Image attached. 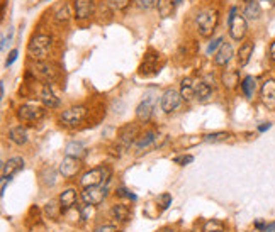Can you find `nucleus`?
I'll return each mask as SVG.
<instances>
[{
    "label": "nucleus",
    "mask_w": 275,
    "mask_h": 232,
    "mask_svg": "<svg viewBox=\"0 0 275 232\" xmlns=\"http://www.w3.org/2000/svg\"><path fill=\"white\" fill-rule=\"evenodd\" d=\"M262 2H275V0H262Z\"/></svg>",
    "instance_id": "09e8293b"
},
{
    "label": "nucleus",
    "mask_w": 275,
    "mask_h": 232,
    "mask_svg": "<svg viewBox=\"0 0 275 232\" xmlns=\"http://www.w3.org/2000/svg\"><path fill=\"white\" fill-rule=\"evenodd\" d=\"M107 197V186H87L82 191V200L85 202V205L89 207H97L106 200Z\"/></svg>",
    "instance_id": "39448f33"
},
{
    "label": "nucleus",
    "mask_w": 275,
    "mask_h": 232,
    "mask_svg": "<svg viewBox=\"0 0 275 232\" xmlns=\"http://www.w3.org/2000/svg\"><path fill=\"white\" fill-rule=\"evenodd\" d=\"M115 193H117L119 197H126V198H131V200H136V195L131 193V191L126 190V188H117V190H115Z\"/></svg>",
    "instance_id": "58836bf2"
},
{
    "label": "nucleus",
    "mask_w": 275,
    "mask_h": 232,
    "mask_svg": "<svg viewBox=\"0 0 275 232\" xmlns=\"http://www.w3.org/2000/svg\"><path fill=\"white\" fill-rule=\"evenodd\" d=\"M71 9H70V3H63L61 7L56 10V14H55V21L59 22V24H66L71 19Z\"/></svg>",
    "instance_id": "c85d7f7f"
},
{
    "label": "nucleus",
    "mask_w": 275,
    "mask_h": 232,
    "mask_svg": "<svg viewBox=\"0 0 275 232\" xmlns=\"http://www.w3.org/2000/svg\"><path fill=\"white\" fill-rule=\"evenodd\" d=\"M260 100L269 110H275V80L269 78L260 87Z\"/></svg>",
    "instance_id": "1a4fd4ad"
},
{
    "label": "nucleus",
    "mask_w": 275,
    "mask_h": 232,
    "mask_svg": "<svg viewBox=\"0 0 275 232\" xmlns=\"http://www.w3.org/2000/svg\"><path fill=\"white\" fill-rule=\"evenodd\" d=\"M136 5L141 10H150L158 5V0H136Z\"/></svg>",
    "instance_id": "e433bc0d"
},
{
    "label": "nucleus",
    "mask_w": 275,
    "mask_h": 232,
    "mask_svg": "<svg viewBox=\"0 0 275 232\" xmlns=\"http://www.w3.org/2000/svg\"><path fill=\"white\" fill-rule=\"evenodd\" d=\"M110 175H112V171H110L109 166H99V168H94V170L87 171L85 175L80 178V185L83 188L87 186H106L107 183H109L110 180Z\"/></svg>",
    "instance_id": "7ed1b4c3"
},
{
    "label": "nucleus",
    "mask_w": 275,
    "mask_h": 232,
    "mask_svg": "<svg viewBox=\"0 0 275 232\" xmlns=\"http://www.w3.org/2000/svg\"><path fill=\"white\" fill-rule=\"evenodd\" d=\"M157 202L160 203L162 210L168 209V207L172 205V195H170V193H163V195H160V197H158Z\"/></svg>",
    "instance_id": "4c0bfd02"
},
{
    "label": "nucleus",
    "mask_w": 275,
    "mask_h": 232,
    "mask_svg": "<svg viewBox=\"0 0 275 232\" xmlns=\"http://www.w3.org/2000/svg\"><path fill=\"white\" fill-rule=\"evenodd\" d=\"M80 168H82L80 159L66 156V158H63V161L59 163V173L63 175V178H73L75 175L80 171Z\"/></svg>",
    "instance_id": "9b49d317"
},
{
    "label": "nucleus",
    "mask_w": 275,
    "mask_h": 232,
    "mask_svg": "<svg viewBox=\"0 0 275 232\" xmlns=\"http://www.w3.org/2000/svg\"><path fill=\"white\" fill-rule=\"evenodd\" d=\"M229 36L233 41H243L246 33H248V21L245 15L238 14V9L233 7L229 12Z\"/></svg>",
    "instance_id": "20e7f679"
},
{
    "label": "nucleus",
    "mask_w": 275,
    "mask_h": 232,
    "mask_svg": "<svg viewBox=\"0 0 275 232\" xmlns=\"http://www.w3.org/2000/svg\"><path fill=\"white\" fill-rule=\"evenodd\" d=\"M180 95L185 102H190L192 98H195V92H194V82L190 78H183L182 80V89Z\"/></svg>",
    "instance_id": "cd10ccee"
},
{
    "label": "nucleus",
    "mask_w": 275,
    "mask_h": 232,
    "mask_svg": "<svg viewBox=\"0 0 275 232\" xmlns=\"http://www.w3.org/2000/svg\"><path fill=\"white\" fill-rule=\"evenodd\" d=\"M41 102L46 109H58L59 107V98L50 85H45L41 89Z\"/></svg>",
    "instance_id": "dca6fc26"
},
{
    "label": "nucleus",
    "mask_w": 275,
    "mask_h": 232,
    "mask_svg": "<svg viewBox=\"0 0 275 232\" xmlns=\"http://www.w3.org/2000/svg\"><path fill=\"white\" fill-rule=\"evenodd\" d=\"M45 2H46V0H45Z\"/></svg>",
    "instance_id": "8fccbe9b"
},
{
    "label": "nucleus",
    "mask_w": 275,
    "mask_h": 232,
    "mask_svg": "<svg viewBox=\"0 0 275 232\" xmlns=\"http://www.w3.org/2000/svg\"><path fill=\"white\" fill-rule=\"evenodd\" d=\"M231 138L229 133H213V134H206L202 136L206 142H222V141H228Z\"/></svg>",
    "instance_id": "2f4dec72"
},
{
    "label": "nucleus",
    "mask_w": 275,
    "mask_h": 232,
    "mask_svg": "<svg viewBox=\"0 0 275 232\" xmlns=\"http://www.w3.org/2000/svg\"><path fill=\"white\" fill-rule=\"evenodd\" d=\"M221 83L226 90H234L240 85V73L236 70H226L221 75Z\"/></svg>",
    "instance_id": "a211bd4d"
},
{
    "label": "nucleus",
    "mask_w": 275,
    "mask_h": 232,
    "mask_svg": "<svg viewBox=\"0 0 275 232\" xmlns=\"http://www.w3.org/2000/svg\"><path fill=\"white\" fill-rule=\"evenodd\" d=\"M219 22V12L216 9H204L197 14L195 17V27H197V33L202 38H209L214 33Z\"/></svg>",
    "instance_id": "f03ea898"
},
{
    "label": "nucleus",
    "mask_w": 275,
    "mask_h": 232,
    "mask_svg": "<svg viewBox=\"0 0 275 232\" xmlns=\"http://www.w3.org/2000/svg\"><path fill=\"white\" fill-rule=\"evenodd\" d=\"M9 139L14 144H17V146H22V144L27 142L29 138H27V131L22 126H15L9 131Z\"/></svg>",
    "instance_id": "393cba45"
},
{
    "label": "nucleus",
    "mask_w": 275,
    "mask_h": 232,
    "mask_svg": "<svg viewBox=\"0 0 275 232\" xmlns=\"http://www.w3.org/2000/svg\"><path fill=\"white\" fill-rule=\"evenodd\" d=\"M85 115H87V107L75 105V107H70V109H66L65 112H63L59 121L68 127H75L85 119Z\"/></svg>",
    "instance_id": "0eeeda50"
},
{
    "label": "nucleus",
    "mask_w": 275,
    "mask_h": 232,
    "mask_svg": "<svg viewBox=\"0 0 275 232\" xmlns=\"http://www.w3.org/2000/svg\"><path fill=\"white\" fill-rule=\"evenodd\" d=\"M222 45H224V38H222V36H219V38H216V39H213V41L209 43V46H207V49H206V53L207 54H213L214 51H219V47H221Z\"/></svg>",
    "instance_id": "72a5a7b5"
},
{
    "label": "nucleus",
    "mask_w": 275,
    "mask_h": 232,
    "mask_svg": "<svg viewBox=\"0 0 275 232\" xmlns=\"http://www.w3.org/2000/svg\"><path fill=\"white\" fill-rule=\"evenodd\" d=\"M59 205H61V210L66 212L70 210L71 207L77 203V191L73 190V188H68V190H65L61 195H59Z\"/></svg>",
    "instance_id": "b1692460"
},
{
    "label": "nucleus",
    "mask_w": 275,
    "mask_h": 232,
    "mask_svg": "<svg viewBox=\"0 0 275 232\" xmlns=\"http://www.w3.org/2000/svg\"><path fill=\"white\" fill-rule=\"evenodd\" d=\"M255 227H257V229H260V231H265V227H267V224H264V222H255Z\"/></svg>",
    "instance_id": "a18cd8bd"
},
{
    "label": "nucleus",
    "mask_w": 275,
    "mask_h": 232,
    "mask_svg": "<svg viewBox=\"0 0 275 232\" xmlns=\"http://www.w3.org/2000/svg\"><path fill=\"white\" fill-rule=\"evenodd\" d=\"M231 58H233V46L229 43H224V45L219 47L216 56H214V63L218 66H226L231 61Z\"/></svg>",
    "instance_id": "6ab92c4d"
},
{
    "label": "nucleus",
    "mask_w": 275,
    "mask_h": 232,
    "mask_svg": "<svg viewBox=\"0 0 275 232\" xmlns=\"http://www.w3.org/2000/svg\"><path fill=\"white\" fill-rule=\"evenodd\" d=\"M180 102H182L180 92H177L175 89H168V90H165V93L162 95L160 107H162V110L165 112V114H172L173 110L178 109Z\"/></svg>",
    "instance_id": "6e6552de"
},
{
    "label": "nucleus",
    "mask_w": 275,
    "mask_h": 232,
    "mask_svg": "<svg viewBox=\"0 0 275 232\" xmlns=\"http://www.w3.org/2000/svg\"><path fill=\"white\" fill-rule=\"evenodd\" d=\"M138 138H139V129L136 124H127V126H124L119 131V144H121L124 149L129 147L133 142H136Z\"/></svg>",
    "instance_id": "9d476101"
},
{
    "label": "nucleus",
    "mask_w": 275,
    "mask_h": 232,
    "mask_svg": "<svg viewBox=\"0 0 275 232\" xmlns=\"http://www.w3.org/2000/svg\"><path fill=\"white\" fill-rule=\"evenodd\" d=\"M24 159L19 158V156H15V158H10L9 161H5L2 165V178H7L10 180L12 177H15L17 173H21L24 170Z\"/></svg>",
    "instance_id": "ddd939ff"
},
{
    "label": "nucleus",
    "mask_w": 275,
    "mask_h": 232,
    "mask_svg": "<svg viewBox=\"0 0 275 232\" xmlns=\"http://www.w3.org/2000/svg\"><path fill=\"white\" fill-rule=\"evenodd\" d=\"M192 161H194L192 154H182V156H175L173 158V163H177V165H180V166H187Z\"/></svg>",
    "instance_id": "c9c22d12"
},
{
    "label": "nucleus",
    "mask_w": 275,
    "mask_h": 232,
    "mask_svg": "<svg viewBox=\"0 0 275 232\" xmlns=\"http://www.w3.org/2000/svg\"><path fill=\"white\" fill-rule=\"evenodd\" d=\"M17 115L24 122H38L45 117V109L36 105V103H24L19 107Z\"/></svg>",
    "instance_id": "423d86ee"
},
{
    "label": "nucleus",
    "mask_w": 275,
    "mask_h": 232,
    "mask_svg": "<svg viewBox=\"0 0 275 232\" xmlns=\"http://www.w3.org/2000/svg\"><path fill=\"white\" fill-rule=\"evenodd\" d=\"M157 9H158V14H160L162 17H170L175 10V3L172 2V0H158Z\"/></svg>",
    "instance_id": "c756f323"
},
{
    "label": "nucleus",
    "mask_w": 275,
    "mask_h": 232,
    "mask_svg": "<svg viewBox=\"0 0 275 232\" xmlns=\"http://www.w3.org/2000/svg\"><path fill=\"white\" fill-rule=\"evenodd\" d=\"M269 56H270V59L275 63V41L270 43V47H269Z\"/></svg>",
    "instance_id": "79ce46f5"
},
{
    "label": "nucleus",
    "mask_w": 275,
    "mask_h": 232,
    "mask_svg": "<svg viewBox=\"0 0 275 232\" xmlns=\"http://www.w3.org/2000/svg\"><path fill=\"white\" fill-rule=\"evenodd\" d=\"M172 2L175 3V5H180V3L183 2V0H172Z\"/></svg>",
    "instance_id": "de8ad7c7"
},
{
    "label": "nucleus",
    "mask_w": 275,
    "mask_h": 232,
    "mask_svg": "<svg viewBox=\"0 0 275 232\" xmlns=\"http://www.w3.org/2000/svg\"><path fill=\"white\" fill-rule=\"evenodd\" d=\"M253 51H255V45L253 41H246L243 43L240 46V49H238V65L240 66H246L250 63V59H252L253 56Z\"/></svg>",
    "instance_id": "f3484780"
},
{
    "label": "nucleus",
    "mask_w": 275,
    "mask_h": 232,
    "mask_svg": "<svg viewBox=\"0 0 275 232\" xmlns=\"http://www.w3.org/2000/svg\"><path fill=\"white\" fill-rule=\"evenodd\" d=\"M99 232H119V229L115 226H102Z\"/></svg>",
    "instance_id": "a19ab883"
},
{
    "label": "nucleus",
    "mask_w": 275,
    "mask_h": 232,
    "mask_svg": "<svg viewBox=\"0 0 275 232\" xmlns=\"http://www.w3.org/2000/svg\"><path fill=\"white\" fill-rule=\"evenodd\" d=\"M264 232H275V222L272 224H267V227H265V231Z\"/></svg>",
    "instance_id": "c03bdc74"
},
{
    "label": "nucleus",
    "mask_w": 275,
    "mask_h": 232,
    "mask_svg": "<svg viewBox=\"0 0 275 232\" xmlns=\"http://www.w3.org/2000/svg\"><path fill=\"white\" fill-rule=\"evenodd\" d=\"M158 138H160V136L155 133V131H148V133L139 136L138 141L134 142V146H136L138 151L148 149V147H157L158 146Z\"/></svg>",
    "instance_id": "2eb2a0df"
},
{
    "label": "nucleus",
    "mask_w": 275,
    "mask_h": 232,
    "mask_svg": "<svg viewBox=\"0 0 275 232\" xmlns=\"http://www.w3.org/2000/svg\"><path fill=\"white\" fill-rule=\"evenodd\" d=\"M194 92H195V98H197L199 102H207V100L213 97V89H211V85L206 82H195Z\"/></svg>",
    "instance_id": "5701e85b"
},
{
    "label": "nucleus",
    "mask_w": 275,
    "mask_h": 232,
    "mask_svg": "<svg viewBox=\"0 0 275 232\" xmlns=\"http://www.w3.org/2000/svg\"><path fill=\"white\" fill-rule=\"evenodd\" d=\"M17 54H19V53H17V49H12L10 53H9V58H7V63H5V65H7V66H10L12 63H14L15 59H17Z\"/></svg>",
    "instance_id": "ea45409f"
},
{
    "label": "nucleus",
    "mask_w": 275,
    "mask_h": 232,
    "mask_svg": "<svg viewBox=\"0 0 275 232\" xmlns=\"http://www.w3.org/2000/svg\"><path fill=\"white\" fill-rule=\"evenodd\" d=\"M53 47V39L48 34H36L31 38L29 45H27V54L31 59L36 61H45L50 56V51Z\"/></svg>",
    "instance_id": "f257e3e1"
},
{
    "label": "nucleus",
    "mask_w": 275,
    "mask_h": 232,
    "mask_svg": "<svg viewBox=\"0 0 275 232\" xmlns=\"http://www.w3.org/2000/svg\"><path fill=\"white\" fill-rule=\"evenodd\" d=\"M59 212H63V210H61V205H56V202H50V203L46 205V214L50 215L51 219L56 217Z\"/></svg>",
    "instance_id": "f704fd0d"
},
{
    "label": "nucleus",
    "mask_w": 275,
    "mask_h": 232,
    "mask_svg": "<svg viewBox=\"0 0 275 232\" xmlns=\"http://www.w3.org/2000/svg\"><path fill=\"white\" fill-rule=\"evenodd\" d=\"M270 127H272V124H269V122L262 124V126H258V133H265V131H269Z\"/></svg>",
    "instance_id": "37998d69"
},
{
    "label": "nucleus",
    "mask_w": 275,
    "mask_h": 232,
    "mask_svg": "<svg viewBox=\"0 0 275 232\" xmlns=\"http://www.w3.org/2000/svg\"><path fill=\"white\" fill-rule=\"evenodd\" d=\"M226 226L221 221H216V219H211L204 224V232H224Z\"/></svg>",
    "instance_id": "7c9ffc66"
},
{
    "label": "nucleus",
    "mask_w": 275,
    "mask_h": 232,
    "mask_svg": "<svg viewBox=\"0 0 275 232\" xmlns=\"http://www.w3.org/2000/svg\"><path fill=\"white\" fill-rule=\"evenodd\" d=\"M133 0H106V3L109 7H112L114 10H124L131 5Z\"/></svg>",
    "instance_id": "473e14b6"
},
{
    "label": "nucleus",
    "mask_w": 275,
    "mask_h": 232,
    "mask_svg": "<svg viewBox=\"0 0 275 232\" xmlns=\"http://www.w3.org/2000/svg\"><path fill=\"white\" fill-rule=\"evenodd\" d=\"M241 92L246 98H253L255 92H257V80L253 77H245L241 80Z\"/></svg>",
    "instance_id": "a878e982"
},
{
    "label": "nucleus",
    "mask_w": 275,
    "mask_h": 232,
    "mask_svg": "<svg viewBox=\"0 0 275 232\" xmlns=\"http://www.w3.org/2000/svg\"><path fill=\"white\" fill-rule=\"evenodd\" d=\"M33 73L38 78L45 80V82H51V80L56 77V71H55L53 66L46 61H36L33 65Z\"/></svg>",
    "instance_id": "4468645a"
},
{
    "label": "nucleus",
    "mask_w": 275,
    "mask_h": 232,
    "mask_svg": "<svg viewBox=\"0 0 275 232\" xmlns=\"http://www.w3.org/2000/svg\"><path fill=\"white\" fill-rule=\"evenodd\" d=\"M95 2L94 0H75V17L78 21H87L94 15Z\"/></svg>",
    "instance_id": "f8f14e48"
},
{
    "label": "nucleus",
    "mask_w": 275,
    "mask_h": 232,
    "mask_svg": "<svg viewBox=\"0 0 275 232\" xmlns=\"http://www.w3.org/2000/svg\"><path fill=\"white\" fill-rule=\"evenodd\" d=\"M151 115H153V103H151V100L145 98L141 103L136 107V119L139 122H150Z\"/></svg>",
    "instance_id": "aec40b11"
},
{
    "label": "nucleus",
    "mask_w": 275,
    "mask_h": 232,
    "mask_svg": "<svg viewBox=\"0 0 275 232\" xmlns=\"http://www.w3.org/2000/svg\"><path fill=\"white\" fill-rule=\"evenodd\" d=\"M131 215H133V212L124 203H115V205H112V209H110V217L119 222L131 221Z\"/></svg>",
    "instance_id": "412c9836"
},
{
    "label": "nucleus",
    "mask_w": 275,
    "mask_h": 232,
    "mask_svg": "<svg viewBox=\"0 0 275 232\" xmlns=\"http://www.w3.org/2000/svg\"><path fill=\"white\" fill-rule=\"evenodd\" d=\"M158 232H177V231L172 229V227H163V229H160Z\"/></svg>",
    "instance_id": "49530a36"
},
{
    "label": "nucleus",
    "mask_w": 275,
    "mask_h": 232,
    "mask_svg": "<svg viewBox=\"0 0 275 232\" xmlns=\"http://www.w3.org/2000/svg\"><path fill=\"white\" fill-rule=\"evenodd\" d=\"M65 153H66V156H71V158L82 159L83 156H85V146H83L82 142L73 141L65 147Z\"/></svg>",
    "instance_id": "bb28decb"
},
{
    "label": "nucleus",
    "mask_w": 275,
    "mask_h": 232,
    "mask_svg": "<svg viewBox=\"0 0 275 232\" xmlns=\"http://www.w3.org/2000/svg\"><path fill=\"white\" fill-rule=\"evenodd\" d=\"M243 15H245L246 21H258L262 15V5L258 0H248L245 5V10H243Z\"/></svg>",
    "instance_id": "4be33fe9"
}]
</instances>
